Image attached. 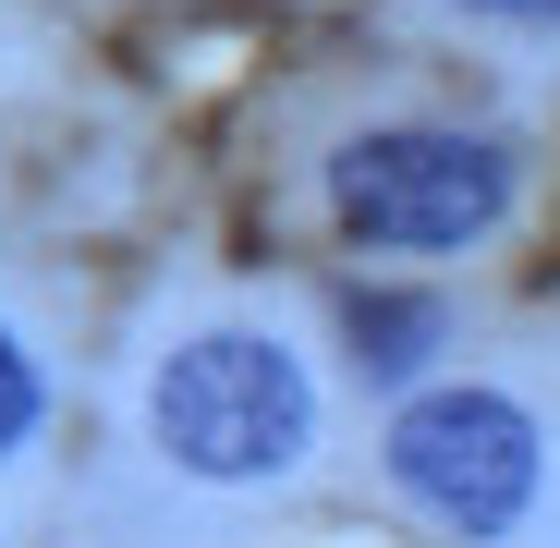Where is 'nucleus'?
<instances>
[{
  "instance_id": "obj_1",
  "label": "nucleus",
  "mask_w": 560,
  "mask_h": 548,
  "mask_svg": "<svg viewBox=\"0 0 560 548\" xmlns=\"http://www.w3.org/2000/svg\"><path fill=\"white\" fill-rule=\"evenodd\" d=\"M147 427L183 476H280L317 427V390L268 329H196L147 378Z\"/></svg>"
},
{
  "instance_id": "obj_4",
  "label": "nucleus",
  "mask_w": 560,
  "mask_h": 548,
  "mask_svg": "<svg viewBox=\"0 0 560 548\" xmlns=\"http://www.w3.org/2000/svg\"><path fill=\"white\" fill-rule=\"evenodd\" d=\"M427 341H439V305L427 293H353V365H365V378L427 365Z\"/></svg>"
},
{
  "instance_id": "obj_6",
  "label": "nucleus",
  "mask_w": 560,
  "mask_h": 548,
  "mask_svg": "<svg viewBox=\"0 0 560 548\" xmlns=\"http://www.w3.org/2000/svg\"><path fill=\"white\" fill-rule=\"evenodd\" d=\"M476 13H512V25H560V0H476Z\"/></svg>"
},
{
  "instance_id": "obj_2",
  "label": "nucleus",
  "mask_w": 560,
  "mask_h": 548,
  "mask_svg": "<svg viewBox=\"0 0 560 548\" xmlns=\"http://www.w3.org/2000/svg\"><path fill=\"white\" fill-rule=\"evenodd\" d=\"M512 208V147L500 135H451V123H402V135H353L329 159V220L353 244H390V256H451L500 232Z\"/></svg>"
},
{
  "instance_id": "obj_3",
  "label": "nucleus",
  "mask_w": 560,
  "mask_h": 548,
  "mask_svg": "<svg viewBox=\"0 0 560 548\" xmlns=\"http://www.w3.org/2000/svg\"><path fill=\"white\" fill-rule=\"evenodd\" d=\"M390 476L402 500H427L451 536H512L536 512V476H548V451H536V415L512 390H427L390 415Z\"/></svg>"
},
{
  "instance_id": "obj_5",
  "label": "nucleus",
  "mask_w": 560,
  "mask_h": 548,
  "mask_svg": "<svg viewBox=\"0 0 560 548\" xmlns=\"http://www.w3.org/2000/svg\"><path fill=\"white\" fill-rule=\"evenodd\" d=\"M25 427H37V365H25L13 329H0V451H25Z\"/></svg>"
}]
</instances>
